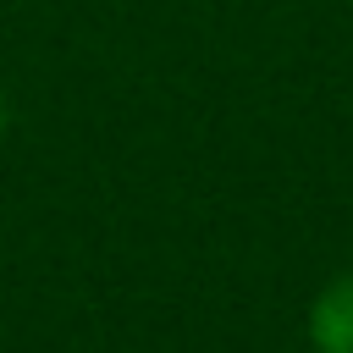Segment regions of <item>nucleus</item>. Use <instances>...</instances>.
Wrapping results in <instances>:
<instances>
[{
  "mask_svg": "<svg viewBox=\"0 0 353 353\" xmlns=\"http://www.w3.org/2000/svg\"><path fill=\"white\" fill-rule=\"evenodd\" d=\"M309 342L314 353H353V270L309 303Z\"/></svg>",
  "mask_w": 353,
  "mask_h": 353,
  "instance_id": "f257e3e1",
  "label": "nucleus"
},
{
  "mask_svg": "<svg viewBox=\"0 0 353 353\" xmlns=\"http://www.w3.org/2000/svg\"><path fill=\"white\" fill-rule=\"evenodd\" d=\"M6 127H11V99H6V88H0V138H6Z\"/></svg>",
  "mask_w": 353,
  "mask_h": 353,
  "instance_id": "f03ea898",
  "label": "nucleus"
}]
</instances>
